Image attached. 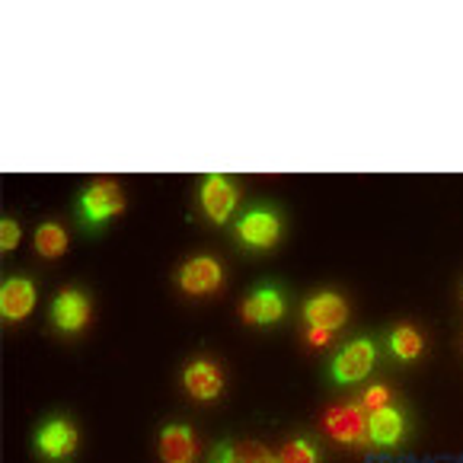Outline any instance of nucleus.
I'll return each instance as SVG.
<instances>
[{
	"label": "nucleus",
	"mask_w": 463,
	"mask_h": 463,
	"mask_svg": "<svg viewBox=\"0 0 463 463\" xmlns=\"http://www.w3.org/2000/svg\"><path fill=\"white\" fill-rule=\"evenodd\" d=\"M122 208H125V195H122V189H118L116 179H96V183H90L80 195V214L90 227L122 214Z\"/></svg>",
	"instance_id": "f257e3e1"
},
{
	"label": "nucleus",
	"mask_w": 463,
	"mask_h": 463,
	"mask_svg": "<svg viewBox=\"0 0 463 463\" xmlns=\"http://www.w3.org/2000/svg\"><path fill=\"white\" fill-rule=\"evenodd\" d=\"M374 358H377V348H374V342H371V339H354V342H348V345L342 348L339 354H335L333 377L339 383L362 381V377H368L371 368H374Z\"/></svg>",
	"instance_id": "f03ea898"
},
{
	"label": "nucleus",
	"mask_w": 463,
	"mask_h": 463,
	"mask_svg": "<svg viewBox=\"0 0 463 463\" xmlns=\"http://www.w3.org/2000/svg\"><path fill=\"white\" fill-rule=\"evenodd\" d=\"M202 208H204V214L214 221V224H227V218H231L233 208H237V185H233L227 176H221V173L204 176V183H202Z\"/></svg>",
	"instance_id": "7ed1b4c3"
},
{
	"label": "nucleus",
	"mask_w": 463,
	"mask_h": 463,
	"mask_svg": "<svg viewBox=\"0 0 463 463\" xmlns=\"http://www.w3.org/2000/svg\"><path fill=\"white\" fill-rule=\"evenodd\" d=\"M35 448L48 460H64V457H71L77 450V429L68 419H52L35 435Z\"/></svg>",
	"instance_id": "20e7f679"
},
{
	"label": "nucleus",
	"mask_w": 463,
	"mask_h": 463,
	"mask_svg": "<svg viewBox=\"0 0 463 463\" xmlns=\"http://www.w3.org/2000/svg\"><path fill=\"white\" fill-rule=\"evenodd\" d=\"M279 233H281L279 218H275L272 212H262V208L246 212L243 218L237 221V237L243 240L246 246H252V250H269V246L279 240Z\"/></svg>",
	"instance_id": "39448f33"
},
{
	"label": "nucleus",
	"mask_w": 463,
	"mask_h": 463,
	"mask_svg": "<svg viewBox=\"0 0 463 463\" xmlns=\"http://www.w3.org/2000/svg\"><path fill=\"white\" fill-rule=\"evenodd\" d=\"M221 279H224V269H221V262L212 260V256H198V260L185 262L183 272H179V285H183L185 294L218 291Z\"/></svg>",
	"instance_id": "423d86ee"
},
{
	"label": "nucleus",
	"mask_w": 463,
	"mask_h": 463,
	"mask_svg": "<svg viewBox=\"0 0 463 463\" xmlns=\"http://www.w3.org/2000/svg\"><path fill=\"white\" fill-rule=\"evenodd\" d=\"M323 429H326V435L335 438V441L352 444L362 435H368V419H364L362 406H339V409H329L326 412Z\"/></svg>",
	"instance_id": "0eeeda50"
},
{
	"label": "nucleus",
	"mask_w": 463,
	"mask_h": 463,
	"mask_svg": "<svg viewBox=\"0 0 463 463\" xmlns=\"http://www.w3.org/2000/svg\"><path fill=\"white\" fill-rule=\"evenodd\" d=\"M52 320H55L58 329H64V333H77V329L87 326L90 320V300L83 298L80 291H61L55 298V304H52Z\"/></svg>",
	"instance_id": "6e6552de"
},
{
	"label": "nucleus",
	"mask_w": 463,
	"mask_h": 463,
	"mask_svg": "<svg viewBox=\"0 0 463 463\" xmlns=\"http://www.w3.org/2000/svg\"><path fill=\"white\" fill-rule=\"evenodd\" d=\"M304 314H307V323H310V326H320V329L335 333V329L348 320V307L339 294H317L314 300H307Z\"/></svg>",
	"instance_id": "1a4fd4ad"
},
{
	"label": "nucleus",
	"mask_w": 463,
	"mask_h": 463,
	"mask_svg": "<svg viewBox=\"0 0 463 463\" xmlns=\"http://www.w3.org/2000/svg\"><path fill=\"white\" fill-rule=\"evenodd\" d=\"M281 314H285V298L275 288H260L243 300V320L252 323V326L281 320Z\"/></svg>",
	"instance_id": "9d476101"
},
{
	"label": "nucleus",
	"mask_w": 463,
	"mask_h": 463,
	"mask_svg": "<svg viewBox=\"0 0 463 463\" xmlns=\"http://www.w3.org/2000/svg\"><path fill=\"white\" fill-rule=\"evenodd\" d=\"M35 307V288L26 279H10L0 288V314L4 320H26Z\"/></svg>",
	"instance_id": "9b49d317"
},
{
	"label": "nucleus",
	"mask_w": 463,
	"mask_h": 463,
	"mask_svg": "<svg viewBox=\"0 0 463 463\" xmlns=\"http://www.w3.org/2000/svg\"><path fill=\"white\" fill-rule=\"evenodd\" d=\"M160 457H164V463H195L198 444L192 429H185V425H166L164 435H160Z\"/></svg>",
	"instance_id": "f8f14e48"
},
{
	"label": "nucleus",
	"mask_w": 463,
	"mask_h": 463,
	"mask_svg": "<svg viewBox=\"0 0 463 463\" xmlns=\"http://www.w3.org/2000/svg\"><path fill=\"white\" fill-rule=\"evenodd\" d=\"M183 383L195 400H214L224 387V377H221L218 364L212 362H192L183 371Z\"/></svg>",
	"instance_id": "ddd939ff"
},
{
	"label": "nucleus",
	"mask_w": 463,
	"mask_h": 463,
	"mask_svg": "<svg viewBox=\"0 0 463 463\" xmlns=\"http://www.w3.org/2000/svg\"><path fill=\"white\" fill-rule=\"evenodd\" d=\"M212 463H281V460L279 454H272L260 441H233V444H221L214 450Z\"/></svg>",
	"instance_id": "4468645a"
},
{
	"label": "nucleus",
	"mask_w": 463,
	"mask_h": 463,
	"mask_svg": "<svg viewBox=\"0 0 463 463\" xmlns=\"http://www.w3.org/2000/svg\"><path fill=\"white\" fill-rule=\"evenodd\" d=\"M368 438L377 444V448H393L402 438V416L393 406L374 409L368 416Z\"/></svg>",
	"instance_id": "2eb2a0df"
},
{
	"label": "nucleus",
	"mask_w": 463,
	"mask_h": 463,
	"mask_svg": "<svg viewBox=\"0 0 463 463\" xmlns=\"http://www.w3.org/2000/svg\"><path fill=\"white\" fill-rule=\"evenodd\" d=\"M35 250H39V256H45V260H58V256H64V250H68V233H64V227L58 224H42L39 231H35Z\"/></svg>",
	"instance_id": "dca6fc26"
},
{
	"label": "nucleus",
	"mask_w": 463,
	"mask_h": 463,
	"mask_svg": "<svg viewBox=\"0 0 463 463\" xmlns=\"http://www.w3.org/2000/svg\"><path fill=\"white\" fill-rule=\"evenodd\" d=\"M390 348H393L396 358L412 362V358L422 354V335H419L412 326H396L393 335H390Z\"/></svg>",
	"instance_id": "f3484780"
},
{
	"label": "nucleus",
	"mask_w": 463,
	"mask_h": 463,
	"mask_svg": "<svg viewBox=\"0 0 463 463\" xmlns=\"http://www.w3.org/2000/svg\"><path fill=\"white\" fill-rule=\"evenodd\" d=\"M279 460L281 463H317V448L310 441H304V438H294V441H288L285 448H281Z\"/></svg>",
	"instance_id": "a211bd4d"
},
{
	"label": "nucleus",
	"mask_w": 463,
	"mask_h": 463,
	"mask_svg": "<svg viewBox=\"0 0 463 463\" xmlns=\"http://www.w3.org/2000/svg\"><path fill=\"white\" fill-rule=\"evenodd\" d=\"M383 406H390V390L383 387V383L371 387L368 393L362 396V409H364V412H374V409H383Z\"/></svg>",
	"instance_id": "6ab92c4d"
},
{
	"label": "nucleus",
	"mask_w": 463,
	"mask_h": 463,
	"mask_svg": "<svg viewBox=\"0 0 463 463\" xmlns=\"http://www.w3.org/2000/svg\"><path fill=\"white\" fill-rule=\"evenodd\" d=\"M16 243H20V224L16 221H4L0 224V246L4 250H16Z\"/></svg>",
	"instance_id": "aec40b11"
},
{
	"label": "nucleus",
	"mask_w": 463,
	"mask_h": 463,
	"mask_svg": "<svg viewBox=\"0 0 463 463\" xmlns=\"http://www.w3.org/2000/svg\"><path fill=\"white\" fill-rule=\"evenodd\" d=\"M329 339H333V335H329V329H320V326H310V333H307V342H310V345H317V348L329 345Z\"/></svg>",
	"instance_id": "412c9836"
}]
</instances>
